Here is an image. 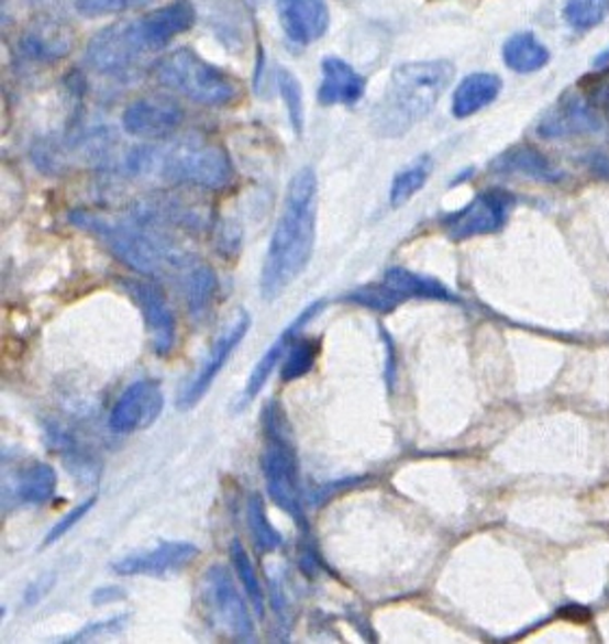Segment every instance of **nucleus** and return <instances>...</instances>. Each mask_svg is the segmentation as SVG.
I'll return each instance as SVG.
<instances>
[{
  "mask_svg": "<svg viewBox=\"0 0 609 644\" xmlns=\"http://www.w3.org/2000/svg\"><path fill=\"white\" fill-rule=\"evenodd\" d=\"M196 24V7L189 0H174L142 18L115 22L93 35L85 62L109 77L131 73L144 57L160 53L180 33Z\"/></svg>",
  "mask_w": 609,
  "mask_h": 644,
  "instance_id": "obj_2",
  "label": "nucleus"
},
{
  "mask_svg": "<svg viewBox=\"0 0 609 644\" xmlns=\"http://www.w3.org/2000/svg\"><path fill=\"white\" fill-rule=\"evenodd\" d=\"M198 547L191 543H176V541H165L156 545L153 549L131 554L118 563H113V573L135 577V575H169V573H180L189 564L198 558Z\"/></svg>",
  "mask_w": 609,
  "mask_h": 644,
  "instance_id": "obj_14",
  "label": "nucleus"
},
{
  "mask_svg": "<svg viewBox=\"0 0 609 644\" xmlns=\"http://www.w3.org/2000/svg\"><path fill=\"white\" fill-rule=\"evenodd\" d=\"M153 0H77L78 13L96 18V15H113L124 13L135 7L151 4Z\"/></svg>",
  "mask_w": 609,
  "mask_h": 644,
  "instance_id": "obj_33",
  "label": "nucleus"
},
{
  "mask_svg": "<svg viewBox=\"0 0 609 644\" xmlns=\"http://www.w3.org/2000/svg\"><path fill=\"white\" fill-rule=\"evenodd\" d=\"M490 171L499 176H528L540 182H557L562 180V171L549 162L540 151L533 146H514L499 155L495 162H490Z\"/></svg>",
  "mask_w": 609,
  "mask_h": 644,
  "instance_id": "obj_19",
  "label": "nucleus"
},
{
  "mask_svg": "<svg viewBox=\"0 0 609 644\" xmlns=\"http://www.w3.org/2000/svg\"><path fill=\"white\" fill-rule=\"evenodd\" d=\"M98 501V497L96 495H91L89 499H85V501H80L78 506H75L64 519H59L53 528H51V532L46 534V538H44V547H48V545H53V543H57L59 538H64L75 525H77L80 519H85V514L93 508V503Z\"/></svg>",
  "mask_w": 609,
  "mask_h": 644,
  "instance_id": "obj_34",
  "label": "nucleus"
},
{
  "mask_svg": "<svg viewBox=\"0 0 609 644\" xmlns=\"http://www.w3.org/2000/svg\"><path fill=\"white\" fill-rule=\"evenodd\" d=\"M18 51L26 62H57L70 51V33L57 24H35L20 37Z\"/></svg>",
  "mask_w": 609,
  "mask_h": 644,
  "instance_id": "obj_20",
  "label": "nucleus"
},
{
  "mask_svg": "<svg viewBox=\"0 0 609 644\" xmlns=\"http://www.w3.org/2000/svg\"><path fill=\"white\" fill-rule=\"evenodd\" d=\"M267 447L261 458L265 486L278 508H283L298 525L306 528L304 506L300 492L298 458L285 432V417L278 403H269L263 417Z\"/></svg>",
  "mask_w": 609,
  "mask_h": 644,
  "instance_id": "obj_7",
  "label": "nucleus"
},
{
  "mask_svg": "<svg viewBox=\"0 0 609 644\" xmlns=\"http://www.w3.org/2000/svg\"><path fill=\"white\" fill-rule=\"evenodd\" d=\"M384 285L399 291L403 298H428V300H443V302H456L457 298L443 287L436 278L414 274L403 267H390L384 274Z\"/></svg>",
  "mask_w": 609,
  "mask_h": 644,
  "instance_id": "obj_23",
  "label": "nucleus"
},
{
  "mask_svg": "<svg viewBox=\"0 0 609 644\" xmlns=\"http://www.w3.org/2000/svg\"><path fill=\"white\" fill-rule=\"evenodd\" d=\"M609 15V0H566L564 20L575 31H590Z\"/></svg>",
  "mask_w": 609,
  "mask_h": 644,
  "instance_id": "obj_30",
  "label": "nucleus"
},
{
  "mask_svg": "<svg viewBox=\"0 0 609 644\" xmlns=\"http://www.w3.org/2000/svg\"><path fill=\"white\" fill-rule=\"evenodd\" d=\"M367 81L347 62L339 57H325L321 62V82L319 102L323 107L332 104H356L365 93Z\"/></svg>",
  "mask_w": 609,
  "mask_h": 644,
  "instance_id": "obj_18",
  "label": "nucleus"
},
{
  "mask_svg": "<svg viewBox=\"0 0 609 644\" xmlns=\"http://www.w3.org/2000/svg\"><path fill=\"white\" fill-rule=\"evenodd\" d=\"M514 204V193L506 189H486L477 193L464 209L450 213L443 220V229L454 242L499 233L506 226Z\"/></svg>",
  "mask_w": 609,
  "mask_h": 644,
  "instance_id": "obj_8",
  "label": "nucleus"
},
{
  "mask_svg": "<svg viewBox=\"0 0 609 644\" xmlns=\"http://www.w3.org/2000/svg\"><path fill=\"white\" fill-rule=\"evenodd\" d=\"M250 325H252V318L247 313H241L236 318V322L232 323L229 330L222 332V336L211 347L207 360L202 363L198 376L185 389V393L180 398V406L182 408H193L196 403L200 402L207 396V391L211 389V385L215 382V378L224 369V365H226V360L232 356V352L236 349V345L245 338Z\"/></svg>",
  "mask_w": 609,
  "mask_h": 644,
  "instance_id": "obj_15",
  "label": "nucleus"
},
{
  "mask_svg": "<svg viewBox=\"0 0 609 644\" xmlns=\"http://www.w3.org/2000/svg\"><path fill=\"white\" fill-rule=\"evenodd\" d=\"M317 176L310 167L294 174L261 269V296L278 300L304 271L314 249Z\"/></svg>",
  "mask_w": 609,
  "mask_h": 644,
  "instance_id": "obj_1",
  "label": "nucleus"
},
{
  "mask_svg": "<svg viewBox=\"0 0 609 644\" xmlns=\"http://www.w3.org/2000/svg\"><path fill=\"white\" fill-rule=\"evenodd\" d=\"M153 77L158 85L202 107H230L243 93L236 77L189 48H178L158 57L153 64Z\"/></svg>",
  "mask_w": 609,
  "mask_h": 644,
  "instance_id": "obj_6",
  "label": "nucleus"
},
{
  "mask_svg": "<svg viewBox=\"0 0 609 644\" xmlns=\"http://www.w3.org/2000/svg\"><path fill=\"white\" fill-rule=\"evenodd\" d=\"M204 601L213 619L226 630L230 639L239 643H254L256 630L245 599L236 590V584L224 564H215L204 575Z\"/></svg>",
  "mask_w": 609,
  "mask_h": 644,
  "instance_id": "obj_9",
  "label": "nucleus"
},
{
  "mask_svg": "<svg viewBox=\"0 0 609 644\" xmlns=\"http://www.w3.org/2000/svg\"><path fill=\"white\" fill-rule=\"evenodd\" d=\"M55 584V577L53 575H46V577H42L37 584H33L29 590H26V603H37L48 590H51V586Z\"/></svg>",
  "mask_w": 609,
  "mask_h": 644,
  "instance_id": "obj_38",
  "label": "nucleus"
},
{
  "mask_svg": "<svg viewBox=\"0 0 609 644\" xmlns=\"http://www.w3.org/2000/svg\"><path fill=\"white\" fill-rule=\"evenodd\" d=\"M588 100L593 102L595 109H601V111H606L609 115V73L593 82L590 98Z\"/></svg>",
  "mask_w": 609,
  "mask_h": 644,
  "instance_id": "obj_36",
  "label": "nucleus"
},
{
  "mask_svg": "<svg viewBox=\"0 0 609 644\" xmlns=\"http://www.w3.org/2000/svg\"><path fill=\"white\" fill-rule=\"evenodd\" d=\"M551 59L549 48L533 35L532 31L514 33L503 44V64L517 75H533L542 70Z\"/></svg>",
  "mask_w": 609,
  "mask_h": 644,
  "instance_id": "obj_22",
  "label": "nucleus"
},
{
  "mask_svg": "<svg viewBox=\"0 0 609 644\" xmlns=\"http://www.w3.org/2000/svg\"><path fill=\"white\" fill-rule=\"evenodd\" d=\"M278 89H280V96L285 100V107H287V113H289V122L294 126V131L298 135L304 133V96H302V85L300 81L287 70V68H280L278 70Z\"/></svg>",
  "mask_w": 609,
  "mask_h": 644,
  "instance_id": "obj_31",
  "label": "nucleus"
},
{
  "mask_svg": "<svg viewBox=\"0 0 609 644\" xmlns=\"http://www.w3.org/2000/svg\"><path fill=\"white\" fill-rule=\"evenodd\" d=\"M230 560H232L234 573H236V577H239V581H241V586H243V590H245V595H247L254 612L258 617H263L265 614V590H263V584L258 579V573H256L254 564L250 560L245 547L241 545V541H232V545H230Z\"/></svg>",
  "mask_w": 609,
  "mask_h": 644,
  "instance_id": "obj_26",
  "label": "nucleus"
},
{
  "mask_svg": "<svg viewBox=\"0 0 609 644\" xmlns=\"http://www.w3.org/2000/svg\"><path fill=\"white\" fill-rule=\"evenodd\" d=\"M185 120L178 100L169 96H144L133 100L122 113V126L131 137L160 142L171 137Z\"/></svg>",
  "mask_w": 609,
  "mask_h": 644,
  "instance_id": "obj_10",
  "label": "nucleus"
},
{
  "mask_svg": "<svg viewBox=\"0 0 609 644\" xmlns=\"http://www.w3.org/2000/svg\"><path fill=\"white\" fill-rule=\"evenodd\" d=\"M70 222L96 235L111 249L113 256H118L137 274L153 278L169 274L187 276L198 265L185 245L165 233L163 224L140 220L135 215L129 220L109 218L87 209H77L70 213Z\"/></svg>",
  "mask_w": 609,
  "mask_h": 644,
  "instance_id": "obj_3",
  "label": "nucleus"
},
{
  "mask_svg": "<svg viewBox=\"0 0 609 644\" xmlns=\"http://www.w3.org/2000/svg\"><path fill=\"white\" fill-rule=\"evenodd\" d=\"M165 406L163 387L154 378L133 382L109 412V428L118 434H135L153 428Z\"/></svg>",
  "mask_w": 609,
  "mask_h": 644,
  "instance_id": "obj_11",
  "label": "nucleus"
},
{
  "mask_svg": "<svg viewBox=\"0 0 609 644\" xmlns=\"http://www.w3.org/2000/svg\"><path fill=\"white\" fill-rule=\"evenodd\" d=\"M601 118L590 100H586L582 93L568 91L555 102V107L540 120L535 133L544 140H562V137H575L586 133L601 131Z\"/></svg>",
  "mask_w": 609,
  "mask_h": 644,
  "instance_id": "obj_13",
  "label": "nucleus"
},
{
  "mask_svg": "<svg viewBox=\"0 0 609 644\" xmlns=\"http://www.w3.org/2000/svg\"><path fill=\"white\" fill-rule=\"evenodd\" d=\"M126 595H124V590L122 588H98L96 592H93V597H91V601L96 603V606H102V603H113V601H120V599H124Z\"/></svg>",
  "mask_w": 609,
  "mask_h": 644,
  "instance_id": "obj_39",
  "label": "nucleus"
},
{
  "mask_svg": "<svg viewBox=\"0 0 609 644\" xmlns=\"http://www.w3.org/2000/svg\"><path fill=\"white\" fill-rule=\"evenodd\" d=\"M584 165H586L590 171H595V174H599V176H604V178H609L608 155H604V153H588V155L584 157Z\"/></svg>",
  "mask_w": 609,
  "mask_h": 644,
  "instance_id": "obj_37",
  "label": "nucleus"
},
{
  "mask_svg": "<svg viewBox=\"0 0 609 644\" xmlns=\"http://www.w3.org/2000/svg\"><path fill=\"white\" fill-rule=\"evenodd\" d=\"M323 309V300H317L312 304H308L304 311L289 323L285 330H280V334L276 336V341L269 345V349L265 352V356L256 363L254 371L250 374L243 396H241V406H247L252 400H256V396L263 391V387L267 385V380L272 378V374L276 371V367L280 365V360L287 356L291 343L298 338L300 330L304 327L306 323L310 322L319 311Z\"/></svg>",
  "mask_w": 609,
  "mask_h": 644,
  "instance_id": "obj_17",
  "label": "nucleus"
},
{
  "mask_svg": "<svg viewBox=\"0 0 609 644\" xmlns=\"http://www.w3.org/2000/svg\"><path fill=\"white\" fill-rule=\"evenodd\" d=\"M263 64H265V51L258 46V55H256V73H254V87H256V89H258L261 77H263Z\"/></svg>",
  "mask_w": 609,
  "mask_h": 644,
  "instance_id": "obj_40",
  "label": "nucleus"
},
{
  "mask_svg": "<svg viewBox=\"0 0 609 644\" xmlns=\"http://www.w3.org/2000/svg\"><path fill=\"white\" fill-rule=\"evenodd\" d=\"M13 492L22 503L42 506L57 492V471L46 463H33L20 471Z\"/></svg>",
  "mask_w": 609,
  "mask_h": 644,
  "instance_id": "obj_24",
  "label": "nucleus"
},
{
  "mask_svg": "<svg viewBox=\"0 0 609 644\" xmlns=\"http://www.w3.org/2000/svg\"><path fill=\"white\" fill-rule=\"evenodd\" d=\"M317 354H319V338H296L280 363L283 365L280 380L289 385L304 378L306 374H310V369L314 367Z\"/></svg>",
  "mask_w": 609,
  "mask_h": 644,
  "instance_id": "obj_29",
  "label": "nucleus"
},
{
  "mask_svg": "<svg viewBox=\"0 0 609 644\" xmlns=\"http://www.w3.org/2000/svg\"><path fill=\"white\" fill-rule=\"evenodd\" d=\"M126 614H120V617H113L109 621H102V623H93V625H87L82 628L78 634L73 636V643H80V641H96L100 636H111V634H120L126 625Z\"/></svg>",
  "mask_w": 609,
  "mask_h": 644,
  "instance_id": "obj_35",
  "label": "nucleus"
},
{
  "mask_svg": "<svg viewBox=\"0 0 609 644\" xmlns=\"http://www.w3.org/2000/svg\"><path fill=\"white\" fill-rule=\"evenodd\" d=\"M245 514H247V528H250L252 541L258 547V552H265V554L276 552L283 545V534L267 519L265 503H263L261 495H252L247 499Z\"/></svg>",
  "mask_w": 609,
  "mask_h": 644,
  "instance_id": "obj_25",
  "label": "nucleus"
},
{
  "mask_svg": "<svg viewBox=\"0 0 609 644\" xmlns=\"http://www.w3.org/2000/svg\"><path fill=\"white\" fill-rule=\"evenodd\" d=\"M609 62V48L608 51H606V53H604V55H599V57H597V62H595V66H597V68H601V66H606V64H608Z\"/></svg>",
  "mask_w": 609,
  "mask_h": 644,
  "instance_id": "obj_41",
  "label": "nucleus"
},
{
  "mask_svg": "<svg viewBox=\"0 0 609 644\" xmlns=\"http://www.w3.org/2000/svg\"><path fill=\"white\" fill-rule=\"evenodd\" d=\"M129 174L158 171L174 185H187L207 191L226 189L234 178L229 153L204 140H180L167 148H135L126 157Z\"/></svg>",
  "mask_w": 609,
  "mask_h": 644,
  "instance_id": "obj_5",
  "label": "nucleus"
},
{
  "mask_svg": "<svg viewBox=\"0 0 609 644\" xmlns=\"http://www.w3.org/2000/svg\"><path fill=\"white\" fill-rule=\"evenodd\" d=\"M215 291H218V278L209 265L198 263L185 276V298H187V307H189L191 315L202 313L209 307Z\"/></svg>",
  "mask_w": 609,
  "mask_h": 644,
  "instance_id": "obj_28",
  "label": "nucleus"
},
{
  "mask_svg": "<svg viewBox=\"0 0 609 644\" xmlns=\"http://www.w3.org/2000/svg\"><path fill=\"white\" fill-rule=\"evenodd\" d=\"M120 285L142 309L146 327L151 332L154 354L167 356L176 343V318H174L167 300L163 298L160 289L148 280H142V278H126Z\"/></svg>",
  "mask_w": 609,
  "mask_h": 644,
  "instance_id": "obj_12",
  "label": "nucleus"
},
{
  "mask_svg": "<svg viewBox=\"0 0 609 644\" xmlns=\"http://www.w3.org/2000/svg\"><path fill=\"white\" fill-rule=\"evenodd\" d=\"M456 66L447 59L410 62L392 70V77L374 109V124L384 137L406 135L417 122L432 113L450 82Z\"/></svg>",
  "mask_w": 609,
  "mask_h": 644,
  "instance_id": "obj_4",
  "label": "nucleus"
},
{
  "mask_svg": "<svg viewBox=\"0 0 609 644\" xmlns=\"http://www.w3.org/2000/svg\"><path fill=\"white\" fill-rule=\"evenodd\" d=\"M501 91V79L492 73H475L457 85L452 100V113L457 120L470 118L492 104Z\"/></svg>",
  "mask_w": 609,
  "mask_h": 644,
  "instance_id": "obj_21",
  "label": "nucleus"
},
{
  "mask_svg": "<svg viewBox=\"0 0 609 644\" xmlns=\"http://www.w3.org/2000/svg\"><path fill=\"white\" fill-rule=\"evenodd\" d=\"M432 174V159L423 155L421 159L401 169L390 185V207L406 204L414 193H419Z\"/></svg>",
  "mask_w": 609,
  "mask_h": 644,
  "instance_id": "obj_27",
  "label": "nucleus"
},
{
  "mask_svg": "<svg viewBox=\"0 0 609 644\" xmlns=\"http://www.w3.org/2000/svg\"><path fill=\"white\" fill-rule=\"evenodd\" d=\"M276 11L287 37L300 46L321 40L330 26L325 0H276Z\"/></svg>",
  "mask_w": 609,
  "mask_h": 644,
  "instance_id": "obj_16",
  "label": "nucleus"
},
{
  "mask_svg": "<svg viewBox=\"0 0 609 644\" xmlns=\"http://www.w3.org/2000/svg\"><path fill=\"white\" fill-rule=\"evenodd\" d=\"M347 300L365 307V309H372V311H378V313H390L395 311L406 298L390 289L388 285H369V287H361L352 293H347Z\"/></svg>",
  "mask_w": 609,
  "mask_h": 644,
  "instance_id": "obj_32",
  "label": "nucleus"
}]
</instances>
